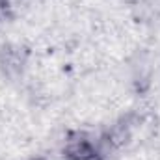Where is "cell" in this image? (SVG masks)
Returning <instances> with one entry per match:
<instances>
[{
	"instance_id": "obj_1",
	"label": "cell",
	"mask_w": 160,
	"mask_h": 160,
	"mask_svg": "<svg viewBox=\"0 0 160 160\" xmlns=\"http://www.w3.org/2000/svg\"><path fill=\"white\" fill-rule=\"evenodd\" d=\"M67 157L71 160H99V153L89 142L78 140L67 147Z\"/></svg>"
},
{
	"instance_id": "obj_2",
	"label": "cell",
	"mask_w": 160,
	"mask_h": 160,
	"mask_svg": "<svg viewBox=\"0 0 160 160\" xmlns=\"http://www.w3.org/2000/svg\"><path fill=\"white\" fill-rule=\"evenodd\" d=\"M32 160H43V158H32Z\"/></svg>"
}]
</instances>
